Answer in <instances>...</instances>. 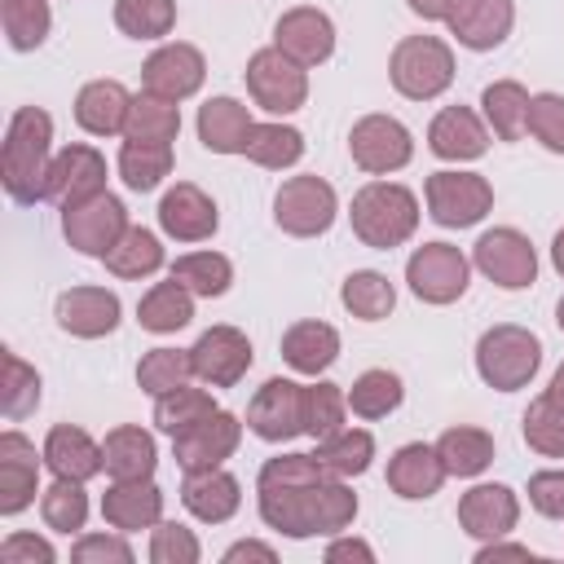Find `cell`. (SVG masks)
Returning a JSON list of instances; mask_svg holds the SVG:
<instances>
[{"label": "cell", "mask_w": 564, "mask_h": 564, "mask_svg": "<svg viewBox=\"0 0 564 564\" xmlns=\"http://www.w3.org/2000/svg\"><path fill=\"white\" fill-rule=\"evenodd\" d=\"M0 22H4V35L18 53H31L48 40V26H53V9L48 0H4L0 4Z\"/></svg>", "instance_id": "cell-45"}, {"label": "cell", "mask_w": 564, "mask_h": 564, "mask_svg": "<svg viewBox=\"0 0 564 564\" xmlns=\"http://www.w3.org/2000/svg\"><path fill=\"white\" fill-rule=\"evenodd\" d=\"M70 560L75 564H132V546L115 533H84L70 546Z\"/></svg>", "instance_id": "cell-54"}, {"label": "cell", "mask_w": 564, "mask_h": 564, "mask_svg": "<svg viewBox=\"0 0 564 564\" xmlns=\"http://www.w3.org/2000/svg\"><path fill=\"white\" fill-rule=\"evenodd\" d=\"M216 225H220V212H216L212 194H203L194 181H176L159 198V229L176 242H203L216 234Z\"/></svg>", "instance_id": "cell-22"}, {"label": "cell", "mask_w": 564, "mask_h": 564, "mask_svg": "<svg viewBox=\"0 0 564 564\" xmlns=\"http://www.w3.org/2000/svg\"><path fill=\"white\" fill-rule=\"evenodd\" d=\"M57 551L48 538H35V533H9L0 542V564H53Z\"/></svg>", "instance_id": "cell-56"}, {"label": "cell", "mask_w": 564, "mask_h": 564, "mask_svg": "<svg viewBox=\"0 0 564 564\" xmlns=\"http://www.w3.org/2000/svg\"><path fill=\"white\" fill-rule=\"evenodd\" d=\"M119 176L137 194L159 189L163 176H172V141H132V137H123V145H119Z\"/></svg>", "instance_id": "cell-34"}, {"label": "cell", "mask_w": 564, "mask_h": 564, "mask_svg": "<svg viewBox=\"0 0 564 564\" xmlns=\"http://www.w3.org/2000/svg\"><path fill=\"white\" fill-rule=\"evenodd\" d=\"M93 194H106V159L101 150L75 141L66 150L53 154L48 163V185H44V198L57 203V207H75Z\"/></svg>", "instance_id": "cell-17"}, {"label": "cell", "mask_w": 564, "mask_h": 564, "mask_svg": "<svg viewBox=\"0 0 564 564\" xmlns=\"http://www.w3.org/2000/svg\"><path fill=\"white\" fill-rule=\"evenodd\" d=\"M128 110H132V93L119 79H88L75 93V123L88 137H115L128 128Z\"/></svg>", "instance_id": "cell-28"}, {"label": "cell", "mask_w": 564, "mask_h": 564, "mask_svg": "<svg viewBox=\"0 0 564 564\" xmlns=\"http://www.w3.org/2000/svg\"><path fill=\"white\" fill-rule=\"evenodd\" d=\"M313 458H317L326 471H335L339 480L361 476V471L370 467V458H375V436H370L366 427H339L335 436H322V441H317Z\"/></svg>", "instance_id": "cell-39"}, {"label": "cell", "mask_w": 564, "mask_h": 564, "mask_svg": "<svg viewBox=\"0 0 564 564\" xmlns=\"http://www.w3.org/2000/svg\"><path fill=\"white\" fill-rule=\"evenodd\" d=\"M344 419H348V392L339 383H326V379L304 383V432L313 441L335 436L344 427Z\"/></svg>", "instance_id": "cell-47"}, {"label": "cell", "mask_w": 564, "mask_h": 564, "mask_svg": "<svg viewBox=\"0 0 564 564\" xmlns=\"http://www.w3.org/2000/svg\"><path fill=\"white\" fill-rule=\"evenodd\" d=\"M538 366H542V339L529 326L502 322V326H489L476 344V375L498 392L529 388Z\"/></svg>", "instance_id": "cell-4"}, {"label": "cell", "mask_w": 564, "mask_h": 564, "mask_svg": "<svg viewBox=\"0 0 564 564\" xmlns=\"http://www.w3.org/2000/svg\"><path fill=\"white\" fill-rule=\"evenodd\" d=\"M44 463L62 480H93L97 471H106L101 445L84 427H70V423L48 427V436H44Z\"/></svg>", "instance_id": "cell-29"}, {"label": "cell", "mask_w": 564, "mask_h": 564, "mask_svg": "<svg viewBox=\"0 0 564 564\" xmlns=\"http://www.w3.org/2000/svg\"><path fill=\"white\" fill-rule=\"evenodd\" d=\"M101 516L119 533L154 529L163 520V489L150 476L145 480H110V489L101 494Z\"/></svg>", "instance_id": "cell-25"}, {"label": "cell", "mask_w": 564, "mask_h": 564, "mask_svg": "<svg viewBox=\"0 0 564 564\" xmlns=\"http://www.w3.org/2000/svg\"><path fill=\"white\" fill-rule=\"evenodd\" d=\"M388 79L410 101H432L454 84V53L436 35H405L388 57Z\"/></svg>", "instance_id": "cell-5"}, {"label": "cell", "mask_w": 564, "mask_h": 564, "mask_svg": "<svg viewBox=\"0 0 564 564\" xmlns=\"http://www.w3.org/2000/svg\"><path fill=\"white\" fill-rule=\"evenodd\" d=\"M247 427L269 445L300 436L304 432V383L282 379V375L264 379L247 405Z\"/></svg>", "instance_id": "cell-13"}, {"label": "cell", "mask_w": 564, "mask_h": 564, "mask_svg": "<svg viewBox=\"0 0 564 564\" xmlns=\"http://www.w3.org/2000/svg\"><path fill=\"white\" fill-rule=\"evenodd\" d=\"M251 137V115L238 97H207L198 106V141L212 154H242Z\"/></svg>", "instance_id": "cell-30"}, {"label": "cell", "mask_w": 564, "mask_h": 564, "mask_svg": "<svg viewBox=\"0 0 564 564\" xmlns=\"http://www.w3.org/2000/svg\"><path fill=\"white\" fill-rule=\"evenodd\" d=\"M40 516L53 533H79L84 520H88V494H84V480H53L44 494H40Z\"/></svg>", "instance_id": "cell-48"}, {"label": "cell", "mask_w": 564, "mask_h": 564, "mask_svg": "<svg viewBox=\"0 0 564 564\" xmlns=\"http://www.w3.org/2000/svg\"><path fill=\"white\" fill-rule=\"evenodd\" d=\"M203 79H207V57H203L194 44H185V40H176V44H159V48L145 57V66H141V84H145V93L167 97V101H185V97H194V93L203 88Z\"/></svg>", "instance_id": "cell-16"}, {"label": "cell", "mask_w": 564, "mask_h": 564, "mask_svg": "<svg viewBox=\"0 0 564 564\" xmlns=\"http://www.w3.org/2000/svg\"><path fill=\"white\" fill-rule=\"evenodd\" d=\"M35 405H40V375H35V366H26L18 352L4 348V379H0V410H4V419L18 423Z\"/></svg>", "instance_id": "cell-51"}, {"label": "cell", "mask_w": 564, "mask_h": 564, "mask_svg": "<svg viewBox=\"0 0 564 564\" xmlns=\"http://www.w3.org/2000/svg\"><path fill=\"white\" fill-rule=\"evenodd\" d=\"M189 379H194L189 348H150L141 357V366H137V383L150 397H163V392H172V388H181Z\"/></svg>", "instance_id": "cell-49"}, {"label": "cell", "mask_w": 564, "mask_h": 564, "mask_svg": "<svg viewBox=\"0 0 564 564\" xmlns=\"http://www.w3.org/2000/svg\"><path fill=\"white\" fill-rule=\"evenodd\" d=\"M128 229V207L106 189V194H93L75 207H62V234L66 242L79 251V256H106Z\"/></svg>", "instance_id": "cell-12"}, {"label": "cell", "mask_w": 564, "mask_h": 564, "mask_svg": "<svg viewBox=\"0 0 564 564\" xmlns=\"http://www.w3.org/2000/svg\"><path fill=\"white\" fill-rule=\"evenodd\" d=\"M551 264H555V273L564 278V229L551 238Z\"/></svg>", "instance_id": "cell-61"}, {"label": "cell", "mask_w": 564, "mask_h": 564, "mask_svg": "<svg viewBox=\"0 0 564 564\" xmlns=\"http://www.w3.org/2000/svg\"><path fill=\"white\" fill-rule=\"evenodd\" d=\"M212 410H220V405L212 401L207 388H189V383H181V388L154 397V427L167 432V436H176V432H185L189 423L207 419Z\"/></svg>", "instance_id": "cell-44"}, {"label": "cell", "mask_w": 564, "mask_h": 564, "mask_svg": "<svg viewBox=\"0 0 564 564\" xmlns=\"http://www.w3.org/2000/svg\"><path fill=\"white\" fill-rule=\"evenodd\" d=\"M101 264L115 273V278H150L163 269V242L141 229V225H128L123 238L101 256Z\"/></svg>", "instance_id": "cell-37"}, {"label": "cell", "mask_w": 564, "mask_h": 564, "mask_svg": "<svg viewBox=\"0 0 564 564\" xmlns=\"http://www.w3.org/2000/svg\"><path fill=\"white\" fill-rule=\"evenodd\" d=\"M115 26L128 40H163L176 26V0H115Z\"/></svg>", "instance_id": "cell-46"}, {"label": "cell", "mask_w": 564, "mask_h": 564, "mask_svg": "<svg viewBox=\"0 0 564 564\" xmlns=\"http://www.w3.org/2000/svg\"><path fill=\"white\" fill-rule=\"evenodd\" d=\"M339 304H344L352 317H361V322H383V317L392 313V304H397V291H392L388 273H379V269H357V273L344 278Z\"/></svg>", "instance_id": "cell-38"}, {"label": "cell", "mask_w": 564, "mask_h": 564, "mask_svg": "<svg viewBox=\"0 0 564 564\" xmlns=\"http://www.w3.org/2000/svg\"><path fill=\"white\" fill-rule=\"evenodd\" d=\"M405 282L423 304H454L471 282V260L454 242H423L405 260Z\"/></svg>", "instance_id": "cell-10"}, {"label": "cell", "mask_w": 564, "mask_h": 564, "mask_svg": "<svg viewBox=\"0 0 564 564\" xmlns=\"http://www.w3.org/2000/svg\"><path fill=\"white\" fill-rule=\"evenodd\" d=\"M516 22V0H449L445 26L463 48H498L511 35Z\"/></svg>", "instance_id": "cell-20"}, {"label": "cell", "mask_w": 564, "mask_h": 564, "mask_svg": "<svg viewBox=\"0 0 564 564\" xmlns=\"http://www.w3.org/2000/svg\"><path fill=\"white\" fill-rule=\"evenodd\" d=\"M260 520L282 538L344 533L357 520V494L313 454H278L256 476Z\"/></svg>", "instance_id": "cell-1"}, {"label": "cell", "mask_w": 564, "mask_h": 564, "mask_svg": "<svg viewBox=\"0 0 564 564\" xmlns=\"http://www.w3.org/2000/svg\"><path fill=\"white\" fill-rule=\"evenodd\" d=\"M48 150H53V119L40 106H18L4 128L0 145V181L13 203H44L48 185Z\"/></svg>", "instance_id": "cell-2"}, {"label": "cell", "mask_w": 564, "mask_h": 564, "mask_svg": "<svg viewBox=\"0 0 564 564\" xmlns=\"http://www.w3.org/2000/svg\"><path fill=\"white\" fill-rule=\"evenodd\" d=\"M176 132H181V110H176V101L154 97V93H137V97H132L123 137H132V141H176Z\"/></svg>", "instance_id": "cell-43"}, {"label": "cell", "mask_w": 564, "mask_h": 564, "mask_svg": "<svg viewBox=\"0 0 564 564\" xmlns=\"http://www.w3.org/2000/svg\"><path fill=\"white\" fill-rule=\"evenodd\" d=\"M520 432H524V445H529L533 454H542V458H564V405H555L546 392H542L538 401H529Z\"/></svg>", "instance_id": "cell-50"}, {"label": "cell", "mask_w": 564, "mask_h": 564, "mask_svg": "<svg viewBox=\"0 0 564 564\" xmlns=\"http://www.w3.org/2000/svg\"><path fill=\"white\" fill-rule=\"evenodd\" d=\"M445 463L436 454V445H423V441H410L401 445L392 458H388V489L405 502H419V498H432L441 494L445 485Z\"/></svg>", "instance_id": "cell-26"}, {"label": "cell", "mask_w": 564, "mask_h": 564, "mask_svg": "<svg viewBox=\"0 0 564 564\" xmlns=\"http://www.w3.org/2000/svg\"><path fill=\"white\" fill-rule=\"evenodd\" d=\"M427 150L449 163H471L489 150V128L480 123V115L471 106H445L427 123Z\"/></svg>", "instance_id": "cell-24"}, {"label": "cell", "mask_w": 564, "mask_h": 564, "mask_svg": "<svg viewBox=\"0 0 564 564\" xmlns=\"http://www.w3.org/2000/svg\"><path fill=\"white\" fill-rule=\"evenodd\" d=\"M410 4V13H419L423 22H445V13H449V0H405Z\"/></svg>", "instance_id": "cell-59"}, {"label": "cell", "mask_w": 564, "mask_h": 564, "mask_svg": "<svg viewBox=\"0 0 564 564\" xmlns=\"http://www.w3.org/2000/svg\"><path fill=\"white\" fill-rule=\"evenodd\" d=\"M181 502H185V511H189L194 520H203V524H225V520L242 507V485H238V476H229L225 467L185 471Z\"/></svg>", "instance_id": "cell-27"}, {"label": "cell", "mask_w": 564, "mask_h": 564, "mask_svg": "<svg viewBox=\"0 0 564 564\" xmlns=\"http://www.w3.org/2000/svg\"><path fill=\"white\" fill-rule=\"evenodd\" d=\"M238 560H264V564H273L278 551L264 546V542H234V546L225 551V564H238Z\"/></svg>", "instance_id": "cell-58"}, {"label": "cell", "mask_w": 564, "mask_h": 564, "mask_svg": "<svg viewBox=\"0 0 564 564\" xmlns=\"http://www.w3.org/2000/svg\"><path fill=\"white\" fill-rule=\"evenodd\" d=\"M335 212H339V198H335V185L322 181V176H286L273 194V220L282 234L291 238H317L335 225Z\"/></svg>", "instance_id": "cell-7"}, {"label": "cell", "mask_w": 564, "mask_h": 564, "mask_svg": "<svg viewBox=\"0 0 564 564\" xmlns=\"http://www.w3.org/2000/svg\"><path fill=\"white\" fill-rule=\"evenodd\" d=\"M40 463L44 449L35 454V445L22 432H0V516H18L35 502L40 494Z\"/></svg>", "instance_id": "cell-18"}, {"label": "cell", "mask_w": 564, "mask_h": 564, "mask_svg": "<svg viewBox=\"0 0 564 564\" xmlns=\"http://www.w3.org/2000/svg\"><path fill=\"white\" fill-rule=\"evenodd\" d=\"M172 278H176L185 291L212 300V295H225V291H229L234 264H229V256H220V251H189V256H176V260H172Z\"/></svg>", "instance_id": "cell-42"}, {"label": "cell", "mask_w": 564, "mask_h": 564, "mask_svg": "<svg viewBox=\"0 0 564 564\" xmlns=\"http://www.w3.org/2000/svg\"><path fill=\"white\" fill-rule=\"evenodd\" d=\"M546 397H551L555 405H564V361L555 366V375H551V388H546Z\"/></svg>", "instance_id": "cell-60"}, {"label": "cell", "mask_w": 564, "mask_h": 564, "mask_svg": "<svg viewBox=\"0 0 564 564\" xmlns=\"http://www.w3.org/2000/svg\"><path fill=\"white\" fill-rule=\"evenodd\" d=\"M529 507L546 520H564V467H546L529 476Z\"/></svg>", "instance_id": "cell-55"}, {"label": "cell", "mask_w": 564, "mask_h": 564, "mask_svg": "<svg viewBox=\"0 0 564 564\" xmlns=\"http://www.w3.org/2000/svg\"><path fill=\"white\" fill-rule=\"evenodd\" d=\"M348 220H352V234L366 247L392 251V247L414 238V229H419V198H414V189H405L397 181H370V185H361L352 194Z\"/></svg>", "instance_id": "cell-3"}, {"label": "cell", "mask_w": 564, "mask_h": 564, "mask_svg": "<svg viewBox=\"0 0 564 564\" xmlns=\"http://www.w3.org/2000/svg\"><path fill=\"white\" fill-rule=\"evenodd\" d=\"M119 313H123L119 308V295L106 291V286H70V291L57 295V308H53L57 326L66 335H75V339H101V335H110L119 326Z\"/></svg>", "instance_id": "cell-23"}, {"label": "cell", "mask_w": 564, "mask_h": 564, "mask_svg": "<svg viewBox=\"0 0 564 564\" xmlns=\"http://www.w3.org/2000/svg\"><path fill=\"white\" fill-rule=\"evenodd\" d=\"M555 326L564 330V295H560V304H555Z\"/></svg>", "instance_id": "cell-62"}, {"label": "cell", "mask_w": 564, "mask_h": 564, "mask_svg": "<svg viewBox=\"0 0 564 564\" xmlns=\"http://www.w3.org/2000/svg\"><path fill=\"white\" fill-rule=\"evenodd\" d=\"M189 317H194V291H185L176 278L154 282L137 304V322L150 335H172V330L189 326Z\"/></svg>", "instance_id": "cell-33"}, {"label": "cell", "mask_w": 564, "mask_h": 564, "mask_svg": "<svg viewBox=\"0 0 564 564\" xmlns=\"http://www.w3.org/2000/svg\"><path fill=\"white\" fill-rule=\"evenodd\" d=\"M247 93L260 110L269 115H295L304 101H308V66L291 62L278 44L269 48H256L247 57Z\"/></svg>", "instance_id": "cell-6"}, {"label": "cell", "mask_w": 564, "mask_h": 564, "mask_svg": "<svg viewBox=\"0 0 564 564\" xmlns=\"http://www.w3.org/2000/svg\"><path fill=\"white\" fill-rule=\"evenodd\" d=\"M198 560H203V546L194 529L176 520H159L150 529V564H198Z\"/></svg>", "instance_id": "cell-52"}, {"label": "cell", "mask_w": 564, "mask_h": 564, "mask_svg": "<svg viewBox=\"0 0 564 564\" xmlns=\"http://www.w3.org/2000/svg\"><path fill=\"white\" fill-rule=\"evenodd\" d=\"M273 44L300 66H322L335 53V22L313 4H295L278 18Z\"/></svg>", "instance_id": "cell-21"}, {"label": "cell", "mask_w": 564, "mask_h": 564, "mask_svg": "<svg viewBox=\"0 0 564 564\" xmlns=\"http://www.w3.org/2000/svg\"><path fill=\"white\" fill-rule=\"evenodd\" d=\"M436 454L445 463L449 476H480L489 463H494V436L485 427H445L441 441H436Z\"/></svg>", "instance_id": "cell-36"}, {"label": "cell", "mask_w": 564, "mask_h": 564, "mask_svg": "<svg viewBox=\"0 0 564 564\" xmlns=\"http://www.w3.org/2000/svg\"><path fill=\"white\" fill-rule=\"evenodd\" d=\"M348 154L361 172L370 176H388V172H401L410 159H414V137L401 119L392 115H366L352 123L348 132Z\"/></svg>", "instance_id": "cell-11"}, {"label": "cell", "mask_w": 564, "mask_h": 564, "mask_svg": "<svg viewBox=\"0 0 564 564\" xmlns=\"http://www.w3.org/2000/svg\"><path fill=\"white\" fill-rule=\"evenodd\" d=\"M471 264H476L494 286H502V291H524V286L538 282V251H533V242H529L520 229H511V225L485 229V234L476 238V247H471Z\"/></svg>", "instance_id": "cell-9"}, {"label": "cell", "mask_w": 564, "mask_h": 564, "mask_svg": "<svg viewBox=\"0 0 564 564\" xmlns=\"http://www.w3.org/2000/svg\"><path fill=\"white\" fill-rule=\"evenodd\" d=\"M520 520V498L511 485H471L458 498V524L476 542H498L516 529Z\"/></svg>", "instance_id": "cell-19"}, {"label": "cell", "mask_w": 564, "mask_h": 564, "mask_svg": "<svg viewBox=\"0 0 564 564\" xmlns=\"http://www.w3.org/2000/svg\"><path fill=\"white\" fill-rule=\"evenodd\" d=\"M242 154L251 163H260V167L282 172V167H291V163L304 159V137L291 123H251V137H247V150Z\"/></svg>", "instance_id": "cell-41"}, {"label": "cell", "mask_w": 564, "mask_h": 564, "mask_svg": "<svg viewBox=\"0 0 564 564\" xmlns=\"http://www.w3.org/2000/svg\"><path fill=\"white\" fill-rule=\"evenodd\" d=\"M427 216L441 229H467L489 216L494 207V185L480 172H432L423 185Z\"/></svg>", "instance_id": "cell-8"}, {"label": "cell", "mask_w": 564, "mask_h": 564, "mask_svg": "<svg viewBox=\"0 0 564 564\" xmlns=\"http://www.w3.org/2000/svg\"><path fill=\"white\" fill-rule=\"evenodd\" d=\"M335 357H339V330L330 322L304 317L282 335V361L300 375H322L335 366Z\"/></svg>", "instance_id": "cell-31"}, {"label": "cell", "mask_w": 564, "mask_h": 564, "mask_svg": "<svg viewBox=\"0 0 564 564\" xmlns=\"http://www.w3.org/2000/svg\"><path fill=\"white\" fill-rule=\"evenodd\" d=\"M524 128L551 154H564V97L560 93H533L529 97V123Z\"/></svg>", "instance_id": "cell-53"}, {"label": "cell", "mask_w": 564, "mask_h": 564, "mask_svg": "<svg viewBox=\"0 0 564 564\" xmlns=\"http://www.w3.org/2000/svg\"><path fill=\"white\" fill-rule=\"evenodd\" d=\"M242 445V423L229 410H212L207 419L189 423L185 432L172 436V458L181 471H207L220 467L225 458H234V449Z\"/></svg>", "instance_id": "cell-14"}, {"label": "cell", "mask_w": 564, "mask_h": 564, "mask_svg": "<svg viewBox=\"0 0 564 564\" xmlns=\"http://www.w3.org/2000/svg\"><path fill=\"white\" fill-rule=\"evenodd\" d=\"M101 454H106V476L110 480H145V476H154V463H159L154 436L137 423L110 427L106 441H101Z\"/></svg>", "instance_id": "cell-32"}, {"label": "cell", "mask_w": 564, "mask_h": 564, "mask_svg": "<svg viewBox=\"0 0 564 564\" xmlns=\"http://www.w3.org/2000/svg\"><path fill=\"white\" fill-rule=\"evenodd\" d=\"M480 106H485V123L494 128L498 141H520L529 128V93L524 84L516 79H494L485 93H480Z\"/></svg>", "instance_id": "cell-35"}, {"label": "cell", "mask_w": 564, "mask_h": 564, "mask_svg": "<svg viewBox=\"0 0 564 564\" xmlns=\"http://www.w3.org/2000/svg\"><path fill=\"white\" fill-rule=\"evenodd\" d=\"M405 401V388H401V375L392 370H361L348 388V410L357 419H388L397 405Z\"/></svg>", "instance_id": "cell-40"}, {"label": "cell", "mask_w": 564, "mask_h": 564, "mask_svg": "<svg viewBox=\"0 0 564 564\" xmlns=\"http://www.w3.org/2000/svg\"><path fill=\"white\" fill-rule=\"evenodd\" d=\"M194 379H203L207 388H234L247 370H251V339L238 326H207L194 348Z\"/></svg>", "instance_id": "cell-15"}, {"label": "cell", "mask_w": 564, "mask_h": 564, "mask_svg": "<svg viewBox=\"0 0 564 564\" xmlns=\"http://www.w3.org/2000/svg\"><path fill=\"white\" fill-rule=\"evenodd\" d=\"M339 560H375V551L361 542V538H335L330 546H326V564H339Z\"/></svg>", "instance_id": "cell-57"}]
</instances>
